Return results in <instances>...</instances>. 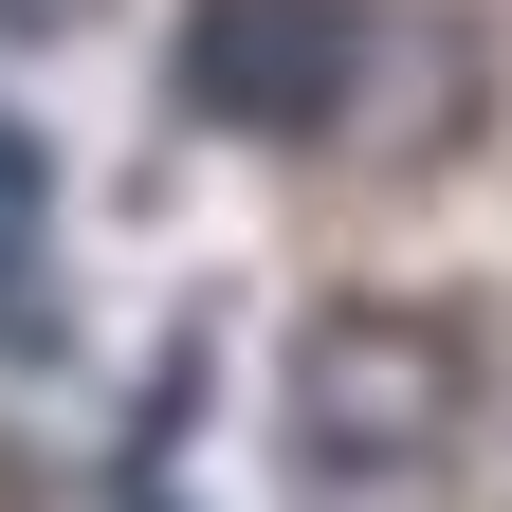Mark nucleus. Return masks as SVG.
<instances>
[{
	"instance_id": "obj_2",
	"label": "nucleus",
	"mask_w": 512,
	"mask_h": 512,
	"mask_svg": "<svg viewBox=\"0 0 512 512\" xmlns=\"http://www.w3.org/2000/svg\"><path fill=\"white\" fill-rule=\"evenodd\" d=\"M183 110L238 128V147H330L384 74V19L366 0H183Z\"/></svg>"
},
{
	"instance_id": "obj_1",
	"label": "nucleus",
	"mask_w": 512,
	"mask_h": 512,
	"mask_svg": "<svg viewBox=\"0 0 512 512\" xmlns=\"http://www.w3.org/2000/svg\"><path fill=\"white\" fill-rule=\"evenodd\" d=\"M275 439H293V512H458L476 330L421 293H330L275 366Z\"/></svg>"
},
{
	"instance_id": "obj_3",
	"label": "nucleus",
	"mask_w": 512,
	"mask_h": 512,
	"mask_svg": "<svg viewBox=\"0 0 512 512\" xmlns=\"http://www.w3.org/2000/svg\"><path fill=\"white\" fill-rule=\"evenodd\" d=\"M74 348V293H55V147L0 110V366Z\"/></svg>"
},
{
	"instance_id": "obj_5",
	"label": "nucleus",
	"mask_w": 512,
	"mask_h": 512,
	"mask_svg": "<svg viewBox=\"0 0 512 512\" xmlns=\"http://www.w3.org/2000/svg\"><path fill=\"white\" fill-rule=\"evenodd\" d=\"M110 0H0V55H37V37H92Z\"/></svg>"
},
{
	"instance_id": "obj_4",
	"label": "nucleus",
	"mask_w": 512,
	"mask_h": 512,
	"mask_svg": "<svg viewBox=\"0 0 512 512\" xmlns=\"http://www.w3.org/2000/svg\"><path fill=\"white\" fill-rule=\"evenodd\" d=\"M183 384H202V348L165 366V403H147V439H128V476H110V512H202V494H183Z\"/></svg>"
}]
</instances>
